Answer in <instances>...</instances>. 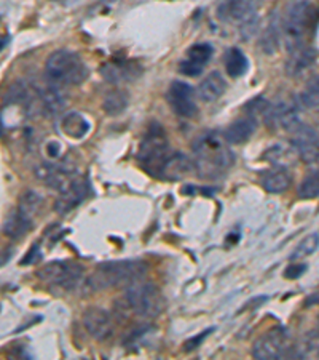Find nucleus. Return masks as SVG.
Returning <instances> with one entry per match:
<instances>
[{
	"label": "nucleus",
	"instance_id": "f257e3e1",
	"mask_svg": "<svg viewBox=\"0 0 319 360\" xmlns=\"http://www.w3.org/2000/svg\"><path fill=\"white\" fill-rule=\"evenodd\" d=\"M197 171L204 178H217L235 164V157L223 133L212 130L203 133L193 145Z\"/></svg>",
	"mask_w": 319,
	"mask_h": 360
},
{
	"label": "nucleus",
	"instance_id": "f03ea898",
	"mask_svg": "<svg viewBox=\"0 0 319 360\" xmlns=\"http://www.w3.org/2000/svg\"><path fill=\"white\" fill-rule=\"evenodd\" d=\"M319 23V5L315 0H294L284 18V41L289 53L307 47Z\"/></svg>",
	"mask_w": 319,
	"mask_h": 360
},
{
	"label": "nucleus",
	"instance_id": "7ed1b4c3",
	"mask_svg": "<svg viewBox=\"0 0 319 360\" xmlns=\"http://www.w3.org/2000/svg\"><path fill=\"white\" fill-rule=\"evenodd\" d=\"M147 264L139 260H123V261H109V263L99 264L96 269L85 279V288L88 292H101V290L122 287V285H131L142 279L146 274Z\"/></svg>",
	"mask_w": 319,
	"mask_h": 360
},
{
	"label": "nucleus",
	"instance_id": "20e7f679",
	"mask_svg": "<svg viewBox=\"0 0 319 360\" xmlns=\"http://www.w3.org/2000/svg\"><path fill=\"white\" fill-rule=\"evenodd\" d=\"M45 76L58 87H74L87 81L88 67L76 52L56 50L45 63Z\"/></svg>",
	"mask_w": 319,
	"mask_h": 360
},
{
	"label": "nucleus",
	"instance_id": "39448f33",
	"mask_svg": "<svg viewBox=\"0 0 319 360\" xmlns=\"http://www.w3.org/2000/svg\"><path fill=\"white\" fill-rule=\"evenodd\" d=\"M124 304L139 317L153 319L163 313L164 298L162 290L151 282H134L124 293Z\"/></svg>",
	"mask_w": 319,
	"mask_h": 360
},
{
	"label": "nucleus",
	"instance_id": "423d86ee",
	"mask_svg": "<svg viewBox=\"0 0 319 360\" xmlns=\"http://www.w3.org/2000/svg\"><path fill=\"white\" fill-rule=\"evenodd\" d=\"M222 23H239V31L244 41L257 31V2L256 0H221L216 10Z\"/></svg>",
	"mask_w": 319,
	"mask_h": 360
},
{
	"label": "nucleus",
	"instance_id": "0eeeda50",
	"mask_svg": "<svg viewBox=\"0 0 319 360\" xmlns=\"http://www.w3.org/2000/svg\"><path fill=\"white\" fill-rule=\"evenodd\" d=\"M169 157L168 138L162 125H152L144 136L138 151V160L151 175H158L160 170Z\"/></svg>",
	"mask_w": 319,
	"mask_h": 360
},
{
	"label": "nucleus",
	"instance_id": "6e6552de",
	"mask_svg": "<svg viewBox=\"0 0 319 360\" xmlns=\"http://www.w3.org/2000/svg\"><path fill=\"white\" fill-rule=\"evenodd\" d=\"M38 279L50 287L66 290H76L78 285L85 284L83 268L74 261H52L42 269H38Z\"/></svg>",
	"mask_w": 319,
	"mask_h": 360
},
{
	"label": "nucleus",
	"instance_id": "1a4fd4ad",
	"mask_svg": "<svg viewBox=\"0 0 319 360\" xmlns=\"http://www.w3.org/2000/svg\"><path fill=\"white\" fill-rule=\"evenodd\" d=\"M287 335L283 328H272L254 343L252 356L258 360H273L289 356Z\"/></svg>",
	"mask_w": 319,
	"mask_h": 360
},
{
	"label": "nucleus",
	"instance_id": "9d476101",
	"mask_svg": "<svg viewBox=\"0 0 319 360\" xmlns=\"http://www.w3.org/2000/svg\"><path fill=\"white\" fill-rule=\"evenodd\" d=\"M168 103L171 109L179 117L192 119L198 114V106L195 101V92L188 83L182 81H174L168 88Z\"/></svg>",
	"mask_w": 319,
	"mask_h": 360
},
{
	"label": "nucleus",
	"instance_id": "9b49d317",
	"mask_svg": "<svg viewBox=\"0 0 319 360\" xmlns=\"http://www.w3.org/2000/svg\"><path fill=\"white\" fill-rule=\"evenodd\" d=\"M37 178L45 182L52 189L63 192L71 182L77 178L76 170L66 164H58V162H45L36 169Z\"/></svg>",
	"mask_w": 319,
	"mask_h": 360
},
{
	"label": "nucleus",
	"instance_id": "f8f14e48",
	"mask_svg": "<svg viewBox=\"0 0 319 360\" xmlns=\"http://www.w3.org/2000/svg\"><path fill=\"white\" fill-rule=\"evenodd\" d=\"M83 325L89 337L96 341H106L113 333V319L106 309L99 306H89L83 313Z\"/></svg>",
	"mask_w": 319,
	"mask_h": 360
},
{
	"label": "nucleus",
	"instance_id": "ddd939ff",
	"mask_svg": "<svg viewBox=\"0 0 319 360\" xmlns=\"http://www.w3.org/2000/svg\"><path fill=\"white\" fill-rule=\"evenodd\" d=\"M89 192H91V187H89L88 180L76 178L66 189L59 192L58 200L54 202V211H58L59 215L69 213L88 199Z\"/></svg>",
	"mask_w": 319,
	"mask_h": 360
},
{
	"label": "nucleus",
	"instance_id": "4468645a",
	"mask_svg": "<svg viewBox=\"0 0 319 360\" xmlns=\"http://www.w3.org/2000/svg\"><path fill=\"white\" fill-rule=\"evenodd\" d=\"M265 123L272 128H283L286 131H294L302 125L298 119V109L294 103H278L275 106L268 107L265 117Z\"/></svg>",
	"mask_w": 319,
	"mask_h": 360
},
{
	"label": "nucleus",
	"instance_id": "2eb2a0df",
	"mask_svg": "<svg viewBox=\"0 0 319 360\" xmlns=\"http://www.w3.org/2000/svg\"><path fill=\"white\" fill-rule=\"evenodd\" d=\"M292 145L297 154L307 164L319 162V135L311 127L300 125L292 131Z\"/></svg>",
	"mask_w": 319,
	"mask_h": 360
},
{
	"label": "nucleus",
	"instance_id": "dca6fc26",
	"mask_svg": "<svg viewBox=\"0 0 319 360\" xmlns=\"http://www.w3.org/2000/svg\"><path fill=\"white\" fill-rule=\"evenodd\" d=\"M195 170L197 165L195 162H192L190 157L182 154V152H176V154L169 156L164 162L162 170H160V176L168 181H181L186 176L192 175Z\"/></svg>",
	"mask_w": 319,
	"mask_h": 360
},
{
	"label": "nucleus",
	"instance_id": "f3484780",
	"mask_svg": "<svg viewBox=\"0 0 319 360\" xmlns=\"http://www.w3.org/2000/svg\"><path fill=\"white\" fill-rule=\"evenodd\" d=\"M38 98V109L42 114L47 117H53L59 114L66 106V98H64L61 87L58 85H48L45 88H38L37 90Z\"/></svg>",
	"mask_w": 319,
	"mask_h": 360
},
{
	"label": "nucleus",
	"instance_id": "a211bd4d",
	"mask_svg": "<svg viewBox=\"0 0 319 360\" xmlns=\"http://www.w3.org/2000/svg\"><path fill=\"white\" fill-rule=\"evenodd\" d=\"M142 69L139 67V64L131 61H113L104 64L101 69L102 77L111 83H120V82H129L134 81L141 76Z\"/></svg>",
	"mask_w": 319,
	"mask_h": 360
},
{
	"label": "nucleus",
	"instance_id": "6ab92c4d",
	"mask_svg": "<svg viewBox=\"0 0 319 360\" xmlns=\"http://www.w3.org/2000/svg\"><path fill=\"white\" fill-rule=\"evenodd\" d=\"M262 187L270 194H281L291 187L292 175L284 165H275L267 171H263L261 176Z\"/></svg>",
	"mask_w": 319,
	"mask_h": 360
},
{
	"label": "nucleus",
	"instance_id": "aec40b11",
	"mask_svg": "<svg viewBox=\"0 0 319 360\" xmlns=\"http://www.w3.org/2000/svg\"><path fill=\"white\" fill-rule=\"evenodd\" d=\"M316 61V50L311 47H302L297 50L291 52V56L286 61V67L284 71L289 77H298L305 74Z\"/></svg>",
	"mask_w": 319,
	"mask_h": 360
},
{
	"label": "nucleus",
	"instance_id": "412c9836",
	"mask_svg": "<svg viewBox=\"0 0 319 360\" xmlns=\"http://www.w3.org/2000/svg\"><path fill=\"white\" fill-rule=\"evenodd\" d=\"M34 218L23 213L21 210L16 209L10 213L3 221V235H7L12 240H19L29 233V229L32 228Z\"/></svg>",
	"mask_w": 319,
	"mask_h": 360
},
{
	"label": "nucleus",
	"instance_id": "4be33fe9",
	"mask_svg": "<svg viewBox=\"0 0 319 360\" xmlns=\"http://www.w3.org/2000/svg\"><path fill=\"white\" fill-rule=\"evenodd\" d=\"M227 88V82L219 71H214L206 76L198 85L197 95L204 103H212L223 95Z\"/></svg>",
	"mask_w": 319,
	"mask_h": 360
},
{
	"label": "nucleus",
	"instance_id": "5701e85b",
	"mask_svg": "<svg viewBox=\"0 0 319 360\" xmlns=\"http://www.w3.org/2000/svg\"><path fill=\"white\" fill-rule=\"evenodd\" d=\"M257 123L254 120V117H243V119H238L232 125H228L223 131V136H226L228 145H243L254 135Z\"/></svg>",
	"mask_w": 319,
	"mask_h": 360
},
{
	"label": "nucleus",
	"instance_id": "b1692460",
	"mask_svg": "<svg viewBox=\"0 0 319 360\" xmlns=\"http://www.w3.org/2000/svg\"><path fill=\"white\" fill-rule=\"evenodd\" d=\"M59 127H61L64 135L72 138V140H82V138L88 135L89 128H91L87 117L76 111L63 116L61 122H59Z\"/></svg>",
	"mask_w": 319,
	"mask_h": 360
},
{
	"label": "nucleus",
	"instance_id": "393cba45",
	"mask_svg": "<svg viewBox=\"0 0 319 360\" xmlns=\"http://www.w3.org/2000/svg\"><path fill=\"white\" fill-rule=\"evenodd\" d=\"M223 67H226L228 76L238 78L248 72L249 60L239 48L232 47L223 53Z\"/></svg>",
	"mask_w": 319,
	"mask_h": 360
},
{
	"label": "nucleus",
	"instance_id": "a878e982",
	"mask_svg": "<svg viewBox=\"0 0 319 360\" xmlns=\"http://www.w3.org/2000/svg\"><path fill=\"white\" fill-rule=\"evenodd\" d=\"M279 39H281V31H279V18L276 13H273L268 18V23L265 29H263L261 37V48L265 55H273L278 52Z\"/></svg>",
	"mask_w": 319,
	"mask_h": 360
},
{
	"label": "nucleus",
	"instance_id": "bb28decb",
	"mask_svg": "<svg viewBox=\"0 0 319 360\" xmlns=\"http://www.w3.org/2000/svg\"><path fill=\"white\" fill-rule=\"evenodd\" d=\"M129 98L128 93L123 90H112L109 92L102 100V109L106 112L107 116L116 117L120 116L122 112L128 107Z\"/></svg>",
	"mask_w": 319,
	"mask_h": 360
},
{
	"label": "nucleus",
	"instance_id": "cd10ccee",
	"mask_svg": "<svg viewBox=\"0 0 319 360\" xmlns=\"http://www.w3.org/2000/svg\"><path fill=\"white\" fill-rule=\"evenodd\" d=\"M42 204H43L42 195L37 194L36 191H26L21 197H19L18 209L21 210L23 213L31 216V218H36L40 209H42Z\"/></svg>",
	"mask_w": 319,
	"mask_h": 360
},
{
	"label": "nucleus",
	"instance_id": "c85d7f7f",
	"mask_svg": "<svg viewBox=\"0 0 319 360\" xmlns=\"http://www.w3.org/2000/svg\"><path fill=\"white\" fill-rule=\"evenodd\" d=\"M298 101H300V106L307 107V109H319V76L313 77L307 83L305 90L298 96Z\"/></svg>",
	"mask_w": 319,
	"mask_h": 360
},
{
	"label": "nucleus",
	"instance_id": "c756f323",
	"mask_svg": "<svg viewBox=\"0 0 319 360\" xmlns=\"http://www.w3.org/2000/svg\"><path fill=\"white\" fill-rule=\"evenodd\" d=\"M298 197L303 200H310L319 197V171L307 175L298 187Z\"/></svg>",
	"mask_w": 319,
	"mask_h": 360
},
{
	"label": "nucleus",
	"instance_id": "7c9ffc66",
	"mask_svg": "<svg viewBox=\"0 0 319 360\" xmlns=\"http://www.w3.org/2000/svg\"><path fill=\"white\" fill-rule=\"evenodd\" d=\"M318 246H319V235L316 233L307 235V237L296 246V250L292 251L291 260L296 261V260L307 258V256L315 253V251L318 250Z\"/></svg>",
	"mask_w": 319,
	"mask_h": 360
},
{
	"label": "nucleus",
	"instance_id": "2f4dec72",
	"mask_svg": "<svg viewBox=\"0 0 319 360\" xmlns=\"http://www.w3.org/2000/svg\"><path fill=\"white\" fill-rule=\"evenodd\" d=\"M212 58V47L209 43H195L187 50V60L199 64V66H206L209 60Z\"/></svg>",
	"mask_w": 319,
	"mask_h": 360
},
{
	"label": "nucleus",
	"instance_id": "473e14b6",
	"mask_svg": "<svg viewBox=\"0 0 319 360\" xmlns=\"http://www.w3.org/2000/svg\"><path fill=\"white\" fill-rule=\"evenodd\" d=\"M212 332H214V328H208V330H204V332H201L199 335H197V337L188 338L187 341L184 343V351H186V352L195 351V349H198L199 346H201L204 339H206Z\"/></svg>",
	"mask_w": 319,
	"mask_h": 360
},
{
	"label": "nucleus",
	"instance_id": "72a5a7b5",
	"mask_svg": "<svg viewBox=\"0 0 319 360\" xmlns=\"http://www.w3.org/2000/svg\"><path fill=\"white\" fill-rule=\"evenodd\" d=\"M203 66H199V64L193 63L190 60H184L179 63V72L184 74V76L187 77H197L199 74L203 72Z\"/></svg>",
	"mask_w": 319,
	"mask_h": 360
},
{
	"label": "nucleus",
	"instance_id": "f704fd0d",
	"mask_svg": "<svg viewBox=\"0 0 319 360\" xmlns=\"http://www.w3.org/2000/svg\"><path fill=\"white\" fill-rule=\"evenodd\" d=\"M148 330H151V327H148V325H144V327H139V328H136V330H131V332H129V333L126 335V337H124L123 343L126 344V346H133V344L136 343L139 338H142L144 335H146V333L148 332Z\"/></svg>",
	"mask_w": 319,
	"mask_h": 360
},
{
	"label": "nucleus",
	"instance_id": "c9c22d12",
	"mask_svg": "<svg viewBox=\"0 0 319 360\" xmlns=\"http://www.w3.org/2000/svg\"><path fill=\"white\" fill-rule=\"evenodd\" d=\"M40 256H42V251H40V245L36 244L32 246L31 250L28 251L26 256L21 260V264L23 266H31V264H36L37 261L40 260Z\"/></svg>",
	"mask_w": 319,
	"mask_h": 360
},
{
	"label": "nucleus",
	"instance_id": "e433bc0d",
	"mask_svg": "<svg viewBox=\"0 0 319 360\" xmlns=\"http://www.w3.org/2000/svg\"><path fill=\"white\" fill-rule=\"evenodd\" d=\"M305 271H307V264H292V266H289V268L286 269V273H284V277L286 279H298L300 277V275L305 274Z\"/></svg>",
	"mask_w": 319,
	"mask_h": 360
},
{
	"label": "nucleus",
	"instance_id": "4c0bfd02",
	"mask_svg": "<svg viewBox=\"0 0 319 360\" xmlns=\"http://www.w3.org/2000/svg\"><path fill=\"white\" fill-rule=\"evenodd\" d=\"M47 152L52 157V160H58L61 157V154H59L61 152V146H59L58 141H50L47 145Z\"/></svg>",
	"mask_w": 319,
	"mask_h": 360
},
{
	"label": "nucleus",
	"instance_id": "58836bf2",
	"mask_svg": "<svg viewBox=\"0 0 319 360\" xmlns=\"http://www.w3.org/2000/svg\"><path fill=\"white\" fill-rule=\"evenodd\" d=\"M318 322H319V320H318Z\"/></svg>",
	"mask_w": 319,
	"mask_h": 360
}]
</instances>
